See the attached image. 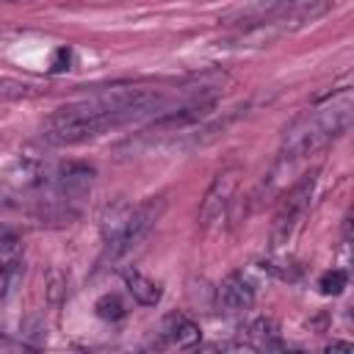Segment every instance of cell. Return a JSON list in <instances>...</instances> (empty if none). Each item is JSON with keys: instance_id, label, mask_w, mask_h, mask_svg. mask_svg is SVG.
<instances>
[{"instance_id": "30bf717a", "label": "cell", "mask_w": 354, "mask_h": 354, "mask_svg": "<svg viewBox=\"0 0 354 354\" xmlns=\"http://www.w3.org/2000/svg\"><path fill=\"white\" fill-rule=\"evenodd\" d=\"M346 282H348V274H346L343 268H332V271H324V274H321L318 290H321L324 296H337V293H343Z\"/></svg>"}, {"instance_id": "8992f818", "label": "cell", "mask_w": 354, "mask_h": 354, "mask_svg": "<svg viewBox=\"0 0 354 354\" xmlns=\"http://www.w3.org/2000/svg\"><path fill=\"white\" fill-rule=\"evenodd\" d=\"M22 274V241L14 232H0V296H8Z\"/></svg>"}, {"instance_id": "5bb4252c", "label": "cell", "mask_w": 354, "mask_h": 354, "mask_svg": "<svg viewBox=\"0 0 354 354\" xmlns=\"http://www.w3.org/2000/svg\"><path fill=\"white\" fill-rule=\"evenodd\" d=\"M69 61H72V53L66 50V47H61V50H55V58H53V72H64V69H69Z\"/></svg>"}, {"instance_id": "6da1fadb", "label": "cell", "mask_w": 354, "mask_h": 354, "mask_svg": "<svg viewBox=\"0 0 354 354\" xmlns=\"http://www.w3.org/2000/svg\"><path fill=\"white\" fill-rule=\"evenodd\" d=\"M351 113H354V100H351V91L343 88L340 94L324 100L321 105H315L313 111L299 116L285 130V141H282V152H279V166L290 169L296 160L324 149L329 141H335L340 133L348 130Z\"/></svg>"}, {"instance_id": "2e32d148", "label": "cell", "mask_w": 354, "mask_h": 354, "mask_svg": "<svg viewBox=\"0 0 354 354\" xmlns=\"http://www.w3.org/2000/svg\"><path fill=\"white\" fill-rule=\"evenodd\" d=\"M329 351H351V343H332Z\"/></svg>"}, {"instance_id": "7c38bea8", "label": "cell", "mask_w": 354, "mask_h": 354, "mask_svg": "<svg viewBox=\"0 0 354 354\" xmlns=\"http://www.w3.org/2000/svg\"><path fill=\"white\" fill-rule=\"evenodd\" d=\"M28 348H33V346H28L25 340H14V337L0 332V354H19V351H28Z\"/></svg>"}, {"instance_id": "52a82bcc", "label": "cell", "mask_w": 354, "mask_h": 354, "mask_svg": "<svg viewBox=\"0 0 354 354\" xmlns=\"http://www.w3.org/2000/svg\"><path fill=\"white\" fill-rule=\"evenodd\" d=\"M160 337H163L166 346H174V348H194V346H199L202 332H199V326H196L188 315H183V313H169V315L163 318V324H160Z\"/></svg>"}, {"instance_id": "9a60e30c", "label": "cell", "mask_w": 354, "mask_h": 354, "mask_svg": "<svg viewBox=\"0 0 354 354\" xmlns=\"http://www.w3.org/2000/svg\"><path fill=\"white\" fill-rule=\"evenodd\" d=\"M8 207H14V199H8V196L0 191V210H8Z\"/></svg>"}, {"instance_id": "9c48e42d", "label": "cell", "mask_w": 354, "mask_h": 354, "mask_svg": "<svg viewBox=\"0 0 354 354\" xmlns=\"http://www.w3.org/2000/svg\"><path fill=\"white\" fill-rule=\"evenodd\" d=\"M249 337L254 340L257 348H277V346H282V340H279V326H277V321H271V318H254V321L249 324Z\"/></svg>"}, {"instance_id": "7a4b0ae2", "label": "cell", "mask_w": 354, "mask_h": 354, "mask_svg": "<svg viewBox=\"0 0 354 354\" xmlns=\"http://www.w3.org/2000/svg\"><path fill=\"white\" fill-rule=\"evenodd\" d=\"M166 210V199L163 196H149L144 202H138L136 207L130 205H116L113 210L105 213L102 218V257H100V268H108L113 263H119L122 257H127L133 249H138L147 235L152 232V227L158 224V218Z\"/></svg>"}, {"instance_id": "4fadbf2b", "label": "cell", "mask_w": 354, "mask_h": 354, "mask_svg": "<svg viewBox=\"0 0 354 354\" xmlns=\"http://www.w3.org/2000/svg\"><path fill=\"white\" fill-rule=\"evenodd\" d=\"M64 277H61V271H50V299L53 301H61V293H64Z\"/></svg>"}, {"instance_id": "8fae6325", "label": "cell", "mask_w": 354, "mask_h": 354, "mask_svg": "<svg viewBox=\"0 0 354 354\" xmlns=\"http://www.w3.org/2000/svg\"><path fill=\"white\" fill-rule=\"evenodd\" d=\"M94 310H97V315L102 321H119L124 315V304H122V299L116 293H105L102 299H97Z\"/></svg>"}, {"instance_id": "ba28073f", "label": "cell", "mask_w": 354, "mask_h": 354, "mask_svg": "<svg viewBox=\"0 0 354 354\" xmlns=\"http://www.w3.org/2000/svg\"><path fill=\"white\" fill-rule=\"evenodd\" d=\"M124 285H127V290H130V296L138 301V304H144V307H155L158 301H160V285L158 282H152L149 277H144L141 271H124Z\"/></svg>"}, {"instance_id": "3957f363", "label": "cell", "mask_w": 354, "mask_h": 354, "mask_svg": "<svg viewBox=\"0 0 354 354\" xmlns=\"http://www.w3.org/2000/svg\"><path fill=\"white\" fill-rule=\"evenodd\" d=\"M315 177H318V169L301 174V177L290 185V191L282 196V202H279V207H277V216H274V227H271V241H274V246H285V243L293 238L299 221L304 218V213H307V207H310L313 188H315Z\"/></svg>"}, {"instance_id": "5b68a950", "label": "cell", "mask_w": 354, "mask_h": 354, "mask_svg": "<svg viewBox=\"0 0 354 354\" xmlns=\"http://www.w3.org/2000/svg\"><path fill=\"white\" fill-rule=\"evenodd\" d=\"M216 304H218V310L227 313V315L246 313V310H252V304H254V285H252L241 271H235V274L224 277L221 285L216 288Z\"/></svg>"}, {"instance_id": "277c9868", "label": "cell", "mask_w": 354, "mask_h": 354, "mask_svg": "<svg viewBox=\"0 0 354 354\" xmlns=\"http://www.w3.org/2000/svg\"><path fill=\"white\" fill-rule=\"evenodd\" d=\"M238 174H241V169L230 166V169H224L213 177V183L207 185V191L199 202V224L202 227L216 224L227 213V207L232 202V194H235V185H238Z\"/></svg>"}]
</instances>
